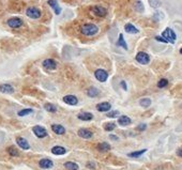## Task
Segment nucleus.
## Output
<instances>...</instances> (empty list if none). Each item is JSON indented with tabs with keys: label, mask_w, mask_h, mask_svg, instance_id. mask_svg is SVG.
Returning a JSON list of instances; mask_svg holds the SVG:
<instances>
[{
	"label": "nucleus",
	"mask_w": 182,
	"mask_h": 170,
	"mask_svg": "<svg viewBox=\"0 0 182 170\" xmlns=\"http://www.w3.org/2000/svg\"><path fill=\"white\" fill-rule=\"evenodd\" d=\"M80 31L86 37H93L99 32V28H98V26H95L94 24H85V25H83Z\"/></svg>",
	"instance_id": "obj_1"
},
{
	"label": "nucleus",
	"mask_w": 182,
	"mask_h": 170,
	"mask_svg": "<svg viewBox=\"0 0 182 170\" xmlns=\"http://www.w3.org/2000/svg\"><path fill=\"white\" fill-rule=\"evenodd\" d=\"M162 38L165 39V40L167 41V43H172V44H174L175 41H176L177 35H176V33L174 32L172 29H170V28H166V29L163 31V33H162Z\"/></svg>",
	"instance_id": "obj_2"
},
{
	"label": "nucleus",
	"mask_w": 182,
	"mask_h": 170,
	"mask_svg": "<svg viewBox=\"0 0 182 170\" xmlns=\"http://www.w3.org/2000/svg\"><path fill=\"white\" fill-rule=\"evenodd\" d=\"M135 59L138 63H141V64H148L149 61H150V57H149L148 54L144 53V51H141V53H138L135 57Z\"/></svg>",
	"instance_id": "obj_3"
},
{
	"label": "nucleus",
	"mask_w": 182,
	"mask_h": 170,
	"mask_svg": "<svg viewBox=\"0 0 182 170\" xmlns=\"http://www.w3.org/2000/svg\"><path fill=\"white\" fill-rule=\"evenodd\" d=\"M32 131H33L34 135L38 137V138H44V137L47 136V131H46L43 126L35 125V126L32 127Z\"/></svg>",
	"instance_id": "obj_4"
},
{
	"label": "nucleus",
	"mask_w": 182,
	"mask_h": 170,
	"mask_svg": "<svg viewBox=\"0 0 182 170\" xmlns=\"http://www.w3.org/2000/svg\"><path fill=\"white\" fill-rule=\"evenodd\" d=\"M26 14H27V16H28V17H30V18L37 19L41 16V11H40L39 9L34 8V7H31V8L27 9Z\"/></svg>",
	"instance_id": "obj_5"
},
{
	"label": "nucleus",
	"mask_w": 182,
	"mask_h": 170,
	"mask_svg": "<svg viewBox=\"0 0 182 170\" xmlns=\"http://www.w3.org/2000/svg\"><path fill=\"white\" fill-rule=\"evenodd\" d=\"M94 76L99 81L104 83V81H106L107 78H108V73H107L106 71L102 70V68H100V70H96V71H95Z\"/></svg>",
	"instance_id": "obj_6"
},
{
	"label": "nucleus",
	"mask_w": 182,
	"mask_h": 170,
	"mask_svg": "<svg viewBox=\"0 0 182 170\" xmlns=\"http://www.w3.org/2000/svg\"><path fill=\"white\" fill-rule=\"evenodd\" d=\"M9 27H11V28H19V27L23 25V20L18 17H13V18H10L7 22Z\"/></svg>",
	"instance_id": "obj_7"
},
{
	"label": "nucleus",
	"mask_w": 182,
	"mask_h": 170,
	"mask_svg": "<svg viewBox=\"0 0 182 170\" xmlns=\"http://www.w3.org/2000/svg\"><path fill=\"white\" fill-rule=\"evenodd\" d=\"M91 10H92V12H93L94 15L99 16V17H104V16H106V14H107L106 9L103 8V7H99V5L93 7Z\"/></svg>",
	"instance_id": "obj_8"
},
{
	"label": "nucleus",
	"mask_w": 182,
	"mask_h": 170,
	"mask_svg": "<svg viewBox=\"0 0 182 170\" xmlns=\"http://www.w3.org/2000/svg\"><path fill=\"white\" fill-rule=\"evenodd\" d=\"M43 66L46 68V70H56L57 68V63L53 60V59H46V60L43 61Z\"/></svg>",
	"instance_id": "obj_9"
},
{
	"label": "nucleus",
	"mask_w": 182,
	"mask_h": 170,
	"mask_svg": "<svg viewBox=\"0 0 182 170\" xmlns=\"http://www.w3.org/2000/svg\"><path fill=\"white\" fill-rule=\"evenodd\" d=\"M0 92L5 93V94H12V93H14V88L9 83H2V85H0Z\"/></svg>",
	"instance_id": "obj_10"
},
{
	"label": "nucleus",
	"mask_w": 182,
	"mask_h": 170,
	"mask_svg": "<svg viewBox=\"0 0 182 170\" xmlns=\"http://www.w3.org/2000/svg\"><path fill=\"white\" fill-rule=\"evenodd\" d=\"M16 142L18 144V147L22 148L23 150H29V148H30L28 141H27L25 138H23V137H17V138H16Z\"/></svg>",
	"instance_id": "obj_11"
},
{
	"label": "nucleus",
	"mask_w": 182,
	"mask_h": 170,
	"mask_svg": "<svg viewBox=\"0 0 182 170\" xmlns=\"http://www.w3.org/2000/svg\"><path fill=\"white\" fill-rule=\"evenodd\" d=\"M77 134H78V136L81 137V138H84V139H89V138H91L92 137V132L91 131H89V129H78V132H77Z\"/></svg>",
	"instance_id": "obj_12"
},
{
	"label": "nucleus",
	"mask_w": 182,
	"mask_h": 170,
	"mask_svg": "<svg viewBox=\"0 0 182 170\" xmlns=\"http://www.w3.org/2000/svg\"><path fill=\"white\" fill-rule=\"evenodd\" d=\"M39 165H40V167L43 168V169H50V168L54 166V163L48 158H43L39 162Z\"/></svg>",
	"instance_id": "obj_13"
},
{
	"label": "nucleus",
	"mask_w": 182,
	"mask_h": 170,
	"mask_svg": "<svg viewBox=\"0 0 182 170\" xmlns=\"http://www.w3.org/2000/svg\"><path fill=\"white\" fill-rule=\"evenodd\" d=\"M63 102L65 103V104H68V105H77V103H78V100H77V98L76 96H74V95H65V98H63Z\"/></svg>",
	"instance_id": "obj_14"
},
{
	"label": "nucleus",
	"mask_w": 182,
	"mask_h": 170,
	"mask_svg": "<svg viewBox=\"0 0 182 170\" xmlns=\"http://www.w3.org/2000/svg\"><path fill=\"white\" fill-rule=\"evenodd\" d=\"M77 118L79 120H83V121H90L93 119V114L91 112H87V111H84V112H80L77 114Z\"/></svg>",
	"instance_id": "obj_15"
},
{
	"label": "nucleus",
	"mask_w": 182,
	"mask_h": 170,
	"mask_svg": "<svg viewBox=\"0 0 182 170\" xmlns=\"http://www.w3.org/2000/svg\"><path fill=\"white\" fill-rule=\"evenodd\" d=\"M110 107H111V105H110L109 103L102 102L96 105V109L99 110V111H101V112H105V111H108L110 109Z\"/></svg>",
	"instance_id": "obj_16"
},
{
	"label": "nucleus",
	"mask_w": 182,
	"mask_h": 170,
	"mask_svg": "<svg viewBox=\"0 0 182 170\" xmlns=\"http://www.w3.org/2000/svg\"><path fill=\"white\" fill-rule=\"evenodd\" d=\"M48 4H50V8L54 9V11H55V13H56L57 15L60 14L61 9H60V7H59V4H58L57 0H48Z\"/></svg>",
	"instance_id": "obj_17"
},
{
	"label": "nucleus",
	"mask_w": 182,
	"mask_h": 170,
	"mask_svg": "<svg viewBox=\"0 0 182 170\" xmlns=\"http://www.w3.org/2000/svg\"><path fill=\"white\" fill-rule=\"evenodd\" d=\"M52 129L54 133H56L57 135H63L65 133V129L60 124H53L52 125Z\"/></svg>",
	"instance_id": "obj_18"
},
{
	"label": "nucleus",
	"mask_w": 182,
	"mask_h": 170,
	"mask_svg": "<svg viewBox=\"0 0 182 170\" xmlns=\"http://www.w3.org/2000/svg\"><path fill=\"white\" fill-rule=\"evenodd\" d=\"M118 123L121 125V126H126V125H130L132 123V120L128 116H121V117H119V119H118Z\"/></svg>",
	"instance_id": "obj_19"
},
{
	"label": "nucleus",
	"mask_w": 182,
	"mask_h": 170,
	"mask_svg": "<svg viewBox=\"0 0 182 170\" xmlns=\"http://www.w3.org/2000/svg\"><path fill=\"white\" fill-rule=\"evenodd\" d=\"M65 152H67L65 148L61 147V146H56L52 149V153L55 155H63L65 154Z\"/></svg>",
	"instance_id": "obj_20"
},
{
	"label": "nucleus",
	"mask_w": 182,
	"mask_h": 170,
	"mask_svg": "<svg viewBox=\"0 0 182 170\" xmlns=\"http://www.w3.org/2000/svg\"><path fill=\"white\" fill-rule=\"evenodd\" d=\"M124 30H125V32L131 33V34L138 33V29H137L136 27H134V25H132V24H126V25L124 26Z\"/></svg>",
	"instance_id": "obj_21"
},
{
	"label": "nucleus",
	"mask_w": 182,
	"mask_h": 170,
	"mask_svg": "<svg viewBox=\"0 0 182 170\" xmlns=\"http://www.w3.org/2000/svg\"><path fill=\"white\" fill-rule=\"evenodd\" d=\"M65 169H68V170H78V165H77L76 163H73V162L65 163Z\"/></svg>",
	"instance_id": "obj_22"
},
{
	"label": "nucleus",
	"mask_w": 182,
	"mask_h": 170,
	"mask_svg": "<svg viewBox=\"0 0 182 170\" xmlns=\"http://www.w3.org/2000/svg\"><path fill=\"white\" fill-rule=\"evenodd\" d=\"M98 149H99V151L101 152H107L110 150V146L107 142H101V144L98 146Z\"/></svg>",
	"instance_id": "obj_23"
},
{
	"label": "nucleus",
	"mask_w": 182,
	"mask_h": 170,
	"mask_svg": "<svg viewBox=\"0 0 182 170\" xmlns=\"http://www.w3.org/2000/svg\"><path fill=\"white\" fill-rule=\"evenodd\" d=\"M117 46H121L122 48L128 49V45H126L124 39H123V34L122 33L119 34V40H118V42H117Z\"/></svg>",
	"instance_id": "obj_24"
},
{
	"label": "nucleus",
	"mask_w": 182,
	"mask_h": 170,
	"mask_svg": "<svg viewBox=\"0 0 182 170\" xmlns=\"http://www.w3.org/2000/svg\"><path fill=\"white\" fill-rule=\"evenodd\" d=\"M139 105H141V107H145V108H147V107H149V106L151 105V100H150L149 98H141V101H139Z\"/></svg>",
	"instance_id": "obj_25"
},
{
	"label": "nucleus",
	"mask_w": 182,
	"mask_h": 170,
	"mask_svg": "<svg viewBox=\"0 0 182 170\" xmlns=\"http://www.w3.org/2000/svg\"><path fill=\"white\" fill-rule=\"evenodd\" d=\"M87 95L88 96H90V98H95V96L99 95V90L94 87L90 88V89L87 91Z\"/></svg>",
	"instance_id": "obj_26"
},
{
	"label": "nucleus",
	"mask_w": 182,
	"mask_h": 170,
	"mask_svg": "<svg viewBox=\"0 0 182 170\" xmlns=\"http://www.w3.org/2000/svg\"><path fill=\"white\" fill-rule=\"evenodd\" d=\"M146 151H147V149H143V150H139V151L131 152V153H129V156L130 157H134V158H136V157H139L141 155H143L144 153H146Z\"/></svg>",
	"instance_id": "obj_27"
},
{
	"label": "nucleus",
	"mask_w": 182,
	"mask_h": 170,
	"mask_svg": "<svg viewBox=\"0 0 182 170\" xmlns=\"http://www.w3.org/2000/svg\"><path fill=\"white\" fill-rule=\"evenodd\" d=\"M44 108H45V110H47L48 112H56V111H57V107L55 105H53V104H50V103L45 104V105H44Z\"/></svg>",
	"instance_id": "obj_28"
},
{
	"label": "nucleus",
	"mask_w": 182,
	"mask_h": 170,
	"mask_svg": "<svg viewBox=\"0 0 182 170\" xmlns=\"http://www.w3.org/2000/svg\"><path fill=\"white\" fill-rule=\"evenodd\" d=\"M115 129H116V124H115L114 122H109V123H106V124L104 125V129L107 131V132H111Z\"/></svg>",
	"instance_id": "obj_29"
},
{
	"label": "nucleus",
	"mask_w": 182,
	"mask_h": 170,
	"mask_svg": "<svg viewBox=\"0 0 182 170\" xmlns=\"http://www.w3.org/2000/svg\"><path fill=\"white\" fill-rule=\"evenodd\" d=\"M32 112H33V110L31 108H27V109H23L18 111V116L19 117H25V116H28V114H30Z\"/></svg>",
	"instance_id": "obj_30"
},
{
	"label": "nucleus",
	"mask_w": 182,
	"mask_h": 170,
	"mask_svg": "<svg viewBox=\"0 0 182 170\" xmlns=\"http://www.w3.org/2000/svg\"><path fill=\"white\" fill-rule=\"evenodd\" d=\"M8 153L10 155H12V156H18L19 155V153H18V151L16 150L15 148L14 147H10V148H8Z\"/></svg>",
	"instance_id": "obj_31"
},
{
	"label": "nucleus",
	"mask_w": 182,
	"mask_h": 170,
	"mask_svg": "<svg viewBox=\"0 0 182 170\" xmlns=\"http://www.w3.org/2000/svg\"><path fill=\"white\" fill-rule=\"evenodd\" d=\"M167 85H168V80L165 79V78H163V79H161L158 83V87L159 88H164V87H166Z\"/></svg>",
	"instance_id": "obj_32"
},
{
	"label": "nucleus",
	"mask_w": 182,
	"mask_h": 170,
	"mask_svg": "<svg viewBox=\"0 0 182 170\" xmlns=\"http://www.w3.org/2000/svg\"><path fill=\"white\" fill-rule=\"evenodd\" d=\"M149 3H150V5L153 7V8H159L160 4H161L159 0H149Z\"/></svg>",
	"instance_id": "obj_33"
},
{
	"label": "nucleus",
	"mask_w": 182,
	"mask_h": 170,
	"mask_svg": "<svg viewBox=\"0 0 182 170\" xmlns=\"http://www.w3.org/2000/svg\"><path fill=\"white\" fill-rule=\"evenodd\" d=\"M135 8H136V10L138 12H143V11H144V5H143V3H141L139 0H138V1L136 2V4H135Z\"/></svg>",
	"instance_id": "obj_34"
},
{
	"label": "nucleus",
	"mask_w": 182,
	"mask_h": 170,
	"mask_svg": "<svg viewBox=\"0 0 182 170\" xmlns=\"http://www.w3.org/2000/svg\"><path fill=\"white\" fill-rule=\"evenodd\" d=\"M119 114V111L117 110H114V111H109V112L107 113V117L108 118H116Z\"/></svg>",
	"instance_id": "obj_35"
},
{
	"label": "nucleus",
	"mask_w": 182,
	"mask_h": 170,
	"mask_svg": "<svg viewBox=\"0 0 182 170\" xmlns=\"http://www.w3.org/2000/svg\"><path fill=\"white\" fill-rule=\"evenodd\" d=\"M146 129H147V125L146 124H141L137 126V129H138V131H145Z\"/></svg>",
	"instance_id": "obj_36"
},
{
	"label": "nucleus",
	"mask_w": 182,
	"mask_h": 170,
	"mask_svg": "<svg viewBox=\"0 0 182 170\" xmlns=\"http://www.w3.org/2000/svg\"><path fill=\"white\" fill-rule=\"evenodd\" d=\"M156 41H160V42H163V43H167L166 40H165L164 38H162V37H156Z\"/></svg>",
	"instance_id": "obj_37"
},
{
	"label": "nucleus",
	"mask_w": 182,
	"mask_h": 170,
	"mask_svg": "<svg viewBox=\"0 0 182 170\" xmlns=\"http://www.w3.org/2000/svg\"><path fill=\"white\" fill-rule=\"evenodd\" d=\"M87 167L89 168V169H91V168H92V169H94V168H95V167H94V164H93V163H90V162H89V163L87 164Z\"/></svg>",
	"instance_id": "obj_38"
},
{
	"label": "nucleus",
	"mask_w": 182,
	"mask_h": 170,
	"mask_svg": "<svg viewBox=\"0 0 182 170\" xmlns=\"http://www.w3.org/2000/svg\"><path fill=\"white\" fill-rule=\"evenodd\" d=\"M121 87L123 88V90H126V89H128V87H126V83H125L124 81H121Z\"/></svg>",
	"instance_id": "obj_39"
},
{
	"label": "nucleus",
	"mask_w": 182,
	"mask_h": 170,
	"mask_svg": "<svg viewBox=\"0 0 182 170\" xmlns=\"http://www.w3.org/2000/svg\"><path fill=\"white\" fill-rule=\"evenodd\" d=\"M177 155L180 156V157H182V149H179L178 151H177Z\"/></svg>",
	"instance_id": "obj_40"
},
{
	"label": "nucleus",
	"mask_w": 182,
	"mask_h": 170,
	"mask_svg": "<svg viewBox=\"0 0 182 170\" xmlns=\"http://www.w3.org/2000/svg\"><path fill=\"white\" fill-rule=\"evenodd\" d=\"M109 138H110V139H113V140H118V137L117 136H114V135H110Z\"/></svg>",
	"instance_id": "obj_41"
},
{
	"label": "nucleus",
	"mask_w": 182,
	"mask_h": 170,
	"mask_svg": "<svg viewBox=\"0 0 182 170\" xmlns=\"http://www.w3.org/2000/svg\"><path fill=\"white\" fill-rule=\"evenodd\" d=\"M180 53H181V54H182V48H181V49H180Z\"/></svg>",
	"instance_id": "obj_42"
}]
</instances>
